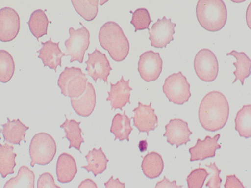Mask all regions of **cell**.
Wrapping results in <instances>:
<instances>
[{"instance_id":"cell-8","label":"cell","mask_w":251,"mask_h":188,"mask_svg":"<svg viewBox=\"0 0 251 188\" xmlns=\"http://www.w3.org/2000/svg\"><path fill=\"white\" fill-rule=\"evenodd\" d=\"M194 68L198 77L206 83H211L218 77L219 65L213 51L204 48L196 54Z\"/></svg>"},{"instance_id":"cell-10","label":"cell","mask_w":251,"mask_h":188,"mask_svg":"<svg viewBox=\"0 0 251 188\" xmlns=\"http://www.w3.org/2000/svg\"><path fill=\"white\" fill-rule=\"evenodd\" d=\"M175 27L176 24L172 23L171 19H167L166 17H163L162 19L159 18L151 28L149 29L151 46L155 48L167 47L174 40Z\"/></svg>"},{"instance_id":"cell-2","label":"cell","mask_w":251,"mask_h":188,"mask_svg":"<svg viewBox=\"0 0 251 188\" xmlns=\"http://www.w3.org/2000/svg\"><path fill=\"white\" fill-rule=\"evenodd\" d=\"M99 40L100 46L108 51L114 61H123L128 56L129 42L117 23L112 21L105 23L99 31Z\"/></svg>"},{"instance_id":"cell-3","label":"cell","mask_w":251,"mask_h":188,"mask_svg":"<svg viewBox=\"0 0 251 188\" xmlns=\"http://www.w3.org/2000/svg\"><path fill=\"white\" fill-rule=\"evenodd\" d=\"M196 15L203 28L215 32L226 26L227 11L223 0H199L197 4Z\"/></svg>"},{"instance_id":"cell-9","label":"cell","mask_w":251,"mask_h":188,"mask_svg":"<svg viewBox=\"0 0 251 188\" xmlns=\"http://www.w3.org/2000/svg\"><path fill=\"white\" fill-rule=\"evenodd\" d=\"M162 65L163 62L159 53L147 51L139 57L138 71L142 79L150 83L159 79L162 71Z\"/></svg>"},{"instance_id":"cell-27","label":"cell","mask_w":251,"mask_h":188,"mask_svg":"<svg viewBox=\"0 0 251 188\" xmlns=\"http://www.w3.org/2000/svg\"><path fill=\"white\" fill-rule=\"evenodd\" d=\"M27 24L31 33L37 38V40H39L44 35H47L49 20L44 11H34L29 18Z\"/></svg>"},{"instance_id":"cell-5","label":"cell","mask_w":251,"mask_h":188,"mask_svg":"<svg viewBox=\"0 0 251 188\" xmlns=\"http://www.w3.org/2000/svg\"><path fill=\"white\" fill-rule=\"evenodd\" d=\"M88 78L81 68L66 67L60 74L58 85L61 94L69 98H79L86 91Z\"/></svg>"},{"instance_id":"cell-34","label":"cell","mask_w":251,"mask_h":188,"mask_svg":"<svg viewBox=\"0 0 251 188\" xmlns=\"http://www.w3.org/2000/svg\"><path fill=\"white\" fill-rule=\"evenodd\" d=\"M206 168H207L208 172L209 179L206 186L209 188H220L222 183V179L220 178V174L221 170L218 167L215 162L210 163V164H205Z\"/></svg>"},{"instance_id":"cell-26","label":"cell","mask_w":251,"mask_h":188,"mask_svg":"<svg viewBox=\"0 0 251 188\" xmlns=\"http://www.w3.org/2000/svg\"><path fill=\"white\" fill-rule=\"evenodd\" d=\"M16 157L17 154L14 152L13 146L0 144V174L3 178L15 173L14 168L17 165L15 161Z\"/></svg>"},{"instance_id":"cell-13","label":"cell","mask_w":251,"mask_h":188,"mask_svg":"<svg viewBox=\"0 0 251 188\" xmlns=\"http://www.w3.org/2000/svg\"><path fill=\"white\" fill-rule=\"evenodd\" d=\"M193 132L189 129L188 123L181 119H173L165 125L164 137L172 146H176V148L182 145H186L190 141V135Z\"/></svg>"},{"instance_id":"cell-1","label":"cell","mask_w":251,"mask_h":188,"mask_svg":"<svg viewBox=\"0 0 251 188\" xmlns=\"http://www.w3.org/2000/svg\"><path fill=\"white\" fill-rule=\"evenodd\" d=\"M230 107L221 92L213 91L206 94L200 104L198 117L204 130L216 132L222 130L228 120Z\"/></svg>"},{"instance_id":"cell-18","label":"cell","mask_w":251,"mask_h":188,"mask_svg":"<svg viewBox=\"0 0 251 188\" xmlns=\"http://www.w3.org/2000/svg\"><path fill=\"white\" fill-rule=\"evenodd\" d=\"M41 44L43 47L38 51V58L42 60L45 67H49L57 72V67L62 66V57L65 56L64 53L59 48L60 43H53L50 39L46 43L42 42Z\"/></svg>"},{"instance_id":"cell-17","label":"cell","mask_w":251,"mask_h":188,"mask_svg":"<svg viewBox=\"0 0 251 188\" xmlns=\"http://www.w3.org/2000/svg\"><path fill=\"white\" fill-rule=\"evenodd\" d=\"M73 109L81 117H88L94 112L97 104L95 88L91 83H87L86 92L79 98H71Z\"/></svg>"},{"instance_id":"cell-11","label":"cell","mask_w":251,"mask_h":188,"mask_svg":"<svg viewBox=\"0 0 251 188\" xmlns=\"http://www.w3.org/2000/svg\"><path fill=\"white\" fill-rule=\"evenodd\" d=\"M88 60L86 61L87 75L91 76L94 81L100 79L105 83H108V77L110 72L112 71V68L110 66L106 54L100 52L97 48L92 54H88Z\"/></svg>"},{"instance_id":"cell-7","label":"cell","mask_w":251,"mask_h":188,"mask_svg":"<svg viewBox=\"0 0 251 188\" xmlns=\"http://www.w3.org/2000/svg\"><path fill=\"white\" fill-rule=\"evenodd\" d=\"M70 38L65 42L66 47L65 56H71L70 62L83 63L85 53L90 45V32L84 26L75 30L74 27L69 29Z\"/></svg>"},{"instance_id":"cell-33","label":"cell","mask_w":251,"mask_h":188,"mask_svg":"<svg viewBox=\"0 0 251 188\" xmlns=\"http://www.w3.org/2000/svg\"><path fill=\"white\" fill-rule=\"evenodd\" d=\"M208 175L206 169L200 167L193 169L187 178L188 188H202Z\"/></svg>"},{"instance_id":"cell-4","label":"cell","mask_w":251,"mask_h":188,"mask_svg":"<svg viewBox=\"0 0 251 188\" xmlns=\"http://www.w3.org/2000/svg\"><path fill=\"white\" fill-rule=\"evenodd\" d=\"M30 166L35 164L45 166L50 164L55 158L57 145L55 139L46 132H40L32 137L29 144Z\"/></svg>"},{"instance_id":"cell-16","label":"cell","mask_w":251,"mask_h":188,"mask_svg":"<svg viewBox=\"0 0 251 188\" xmlns=\"http://www.w3.org/2000/svg\"><path fill=\"white\" fill-rule=\"evenodd\" d=\"M220 137L221 135L218 134L214 137L206 136L204 140L198 139L195 147L189 149V152L191 155L190 161L204 160L215 157L216 150L221 148V146L218 143Z\"/></svg>"},{"instance_id":"cell-32","label":"cell","mask_w":251,"mask_h":188,"mask_svg":"<svg viewBox=\"0 0 251 188\" xmlns=\"http://www.w3.org/2000/svg\"><path fill=\"white\" fill-rule=\"evenodd\" d=\"M132 14V19L131 20V24L134 26L135 28V32L144 29H149L150 23L152 22L150 18V14L146 8H139L131 12Z\"/></svg>"},{"instance_id":"cell-29","label":"cell","mask_w":251,"mask_h":188,"mask_svg":"<svg viewBox=\"0 0 251 188\" xmlns=\"http://www.w3.org/2000/svg\"><path fill=\"white\" fill-rule=\"evenodd\" d=\"M235 129L241 137H251V105H244L235 118Z\"/></svg>"},{"instance_id":"cell-40","label":"cell","mask_w":251,"mask_h":188,"mask_svg":"<svg viewBox=\"0 0 251 188\" xmlns=\"http://www.w3.org/2000/svg\"><path fill=\"white\" fill-rule=\"evenodd\" d=\"M148 144L147 140H142L139 141V149L141 152H145L147 150Z\"/></svg>"},{"instance_id":"cell-37","label":"cell","mask_w":251,"mask_h":188,"mask_svg":"<svg viewBox=\"0 0 251 188\" xmlns=\"http://www.w3.org/2000/svg\"><path fill=\"white\" fill-rule=\"evenodd\" d=\"M182 186H177L176 184V180L170 181L168 179L164 177L163 180L158 182L155 186V188H181Z\"/></svg>"},{"instance_id":"cell-28","label":"cell","mask_w":251,"mask_h":188,"mask_svg":"<svg viewBox=\"0 0 251 188\" xmlns=\"http://www.w3.org/2000/svg\"><path fill=\"white\" fill-rule=\"evenodd\" d=\"M35 175L33 171L26 166L20 167L18 175L10 179L4 188H35Z\"/></svg>"},{"instance_id":"cell-6","label":"cell","mask_w":251,"mask_h":188,"mask_svg":"<svg viewBox=\"0 0 251 188\" xmlns=\"http://www.w3.org/2000/svg\"><path fill=\"white\" fill-rule=\"evenodd\" d=\"M163 92L170 102L178 105L188 102L191 96L190 83L181 71L173 74L165 79Z\"/></svg>"},{"instance_id":"cell-38","label":"cell","mask_w":251,"mask_h":188,"mask_svg":"<svg viewBox=\"0 0 251 188\" xmlns=\"http://www.w3.org/2000/svg\"><path fill=\"white\" fill-rule=\"evenodd\" d=\"M105 187L106 188H125V183H121L119 178L114 180V177L111 176V178L104 183Z\"/></svg>"},{"instance_id":"cell-39","label":"cell","mask_w":251,"mask_h":188,"mask_svg":"<svg viewBox=\"0 0 251 188\" xmlns=\"http://www.w3.org/2000/svg\"><path fill=\"white\" fill-rule=\"evenodd\" d=\"M97 185L91 179H86L83 180L80 185H79L78 188H98Z\"/></svg>"},{"instance_id":"cell-22","label":"cell","mask_w":251,"mask_h":188,"mask_svg":"<svg viewBox=\"0 0 251 188\" xmlns=\"http://www.w3.org/2000/svg\"><path fill=\"white\" fill-rule=\"evenodd\" d=\"M110 131L115 136L114 141H129V135L133 131V127L131 126V119L128 117L126 111L123 114L117 113L113 118Z\"/></svg>"},{"instance_id":"cell-24","label":"cell","mask_w":251,"mask_h":188,"mask_svg":"<svg viewBox=\"0 0 251 188\" xmlns=\"http://www.w3.org/2000/svg\"><path fill=\"white\" fill-rule=\"evenodd\" d=\"M80 123L81 122H77L75 119L70 120L66 117V122L60 125V128L63 129L66 132V136L63 137V139H67L69 141L68 149L74 147L82 153L80 146L82 143L85 142V140L82 137V130L80 127Z\"/></svg>"},{"instance_id":"cell-12","label":"cell","mask_w":251,"mask_h":188,"mask_svg":"<svg viewBox=\"0 0 251 188\" xmlns=\"http://www.w3.org/2000/svg\"><path fill=\"white\" fill-rule=\"evenodd\" d=\"M20 31V17L11 7L0 10V41L8 43L15 40Z\"/></svg>"},{"instance_id":"cell-36","label":"cell","mask_w":251,"mask_h":188,"mask_svg":"<svg viewBox=\"0 0 251 188\" xmlns=\"http://www.w3.org/2000/svg\"><path fill=\"white\" fill-rule=\"evenodd\" d=\"M225 188H244L241 180L237 178L236 175H227L226 181L224 185Z\"/></svg>"},{"instance_id":"cell-15","label":"cell","mask_w":251,"mask_h":188,"mask_svg":"<svg viewBox=\"0 0 251 188\" xmlns=\"http://www.w3.org/2000/svg\"><path fill=\"white\" fill-rule=\"evenodd\" d=\"M130 80L125 81L124 76H122L120 81L114 84L111 83V90L108 92L107 102H111V108L114 111L116 109L122 110L126 104H131L130 97L133 88L129 86Z\"/></svg>"},{"instance_id":"cell-14","label":"cell","mask_w":251,"mask_h":188,"mask_svg":"<svg viewBox=\"0 0 251 188\" xmlns=\"http://www.w3.org/2000/svg\"><path fill=\"white\" fill-rule=\"evenodd\" d=\"M134 116V126L139 130V133L146 132L147 136L150 131H154L158 127V117L155 114V110L151 107V102L149 105L138 103L137 108L133 110Z\"/></svg>"},{"instance_id":"cell-19","label":"cell","mask_w":251,"mask_h":188,"mask_svg":"<svg viewBox=\"0 0 251 188\" xmlns=\"http://www.w3.org/2000/svg\"><path fill=\"white\" fill-rule=\"evenodd\" d=\"M1 127L3 128L1 130V133L2 134L6 142L17 145H20L22 141L26 142L25 137L26 136V132L29 130V127L25 125L20 119L10 121L7 118V122L1 124Z\"/></svg>"},{"instance_id":"cell-35","label":"cell","mask_w":251,"mask_h":188,"mask_svg":"<svg viewBox=\"0 0 251 188\" xmlns=\"http://www.w3.org/2000/svg\"><path fill=\"white\" fill-rule=\"evenodd\" d=\"M38 188H60L55 184L53 176L49 172H45L40 175L38 180Z\"/></svg>"},{"instance_id":"cell-30","label":"cell","mask_w":251,"mask_h":188,"mask_svg":"<svg viewBox=\"0 0 251 188\" xmlns=\"http://www.w3.org/2000/svg\"><path fill=\"white\" fill-rule=\"evenodd\" d=\"M73 6L79 15L86 21H93L99 12V0H72Z\"/></svg>"},{"instance_id":"cell-25","label":"cell","mask_w":251,"mask_h":188,"mask_svg":"<svg viewBox=\"0 0 251 188\" xmlns=\"http://www.w3.org/2000/svg\"><path fill=\"white\" fill-rule=\"evenodd\" d=\"M227 56L232 55L236 59V62L232 63L233 66L236 68V70L233 72L235 75V80L232 83H235L237 81H241V85H244L245 79H247L251 74V60L247 56L245 53L237 52L232 51V52L227 54Z\"/></svg>"},{"instance_id":"cell-20","label":"cell","mask_w":251,"mask_h":188,"mask_svg":"<svg viewBox=\"0 0 251 188\" xmlns=\"http://www.w3.org/2000/svg\"><path fill=\"white\" fill-rule=\"evenodd\" d=\"M77 172V164L74 157L70 154L62 153L58 157L56 164V175L61 183H71Z\"/></svg>"},{"instance_id":"cell-21","label":"cell","mask_w":251,"mask_h":188,"mask_svg":"<svg viewBox=\"0 0 251 188\" xmlns=\"http://www.w3.org/2000/svg\"><path fill=\"white\" fill-rule=\"evenodd\" d=\"M142 169L147 178L154 179L160 176L164 169L162 155L154 151L149 152L142 160Z\"/></svg>"},{"instance_id":"cell-23","label":"cell","mask_w":251,"mask_h":188,"mask_svg":"<svg viewBox=\"0 0 251 188\" xmlns=\"http://www.w3.org/2000/svg\"><path fill=\"white\" fill-rule=\"evenodd\" d=\"M86 159L87 160L88 165L83 166L82 169H86L88 172H92L95 177L106 170L107 164L109 161L101 147L98 150L94 148L90 150L88 155H86Z\"/></svg>"},{"instance_id":"cell-31","label":"cell","mask_w":251,"mask_h":188,"mask_svg":"<svg viewBox=\"0 0 251 188\" xmlns=\"http://www.w3.org/2000/svg\"><path fill=\"white\" fill-rule=\"evenodd\" d=\"M15 73V62L11 54L4 50H0V82L7 83Z\"/></svg>"}]
</instances>
